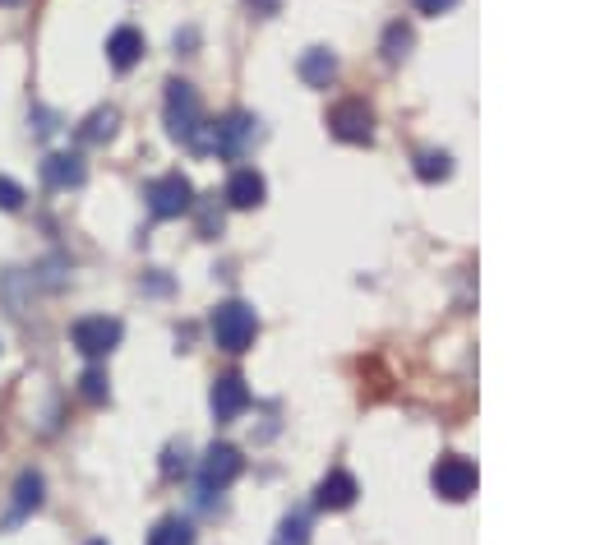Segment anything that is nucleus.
<instances>
[{
  "label": "nucleus",
  "instance_id": "f257e3e1",
  "mask_svg": "<svg viewBox=\"0 0 591 545\" xmlns=\"http://www.w3.org/2000/svg\"><path fill=\"white\" fill-rule=\"evenodd\" d=\"M167 134L176 139V144L194 148V153H208L213 121H204L199 93H194L185 79H171V84H167Z\"/></svg>",
  "mask_w": 591,
  "mask_h": 545
},
{
  "label": "nucleus",
  "instance_id": "f03ea898",
  "mask_svg": "<svg viewBox=\"0 0 591 545\" xmlns=\"http://www.w3.org/2000/svg\"><path fill=\"white\" fill-rule=\"evenodd\" d=\"M254 333H259V319H254V310L245 301H222L213 310V342H218L222 352L241 356L254 342Z\"/></svg>",
  "mask_w": 591,
  "mask_h": 545
},
{
  "label": "nucleus",
  "instance_id": "7ed1b4c3",
  "mask_svg": "<svg viewBox=\"0 0 591 545\" xmlns=\"http://www.w3.org/2000/svg\"><path fill=\"white\" fill-rule=\"evenodd\" d=\"M144 204H148V213H153V218L171 222V218H181V213H190V208H194V185L185 181L181 171H167V176L148 181Z\"/></svg>",
  "mask_w": 591,
  "mask_h": 545
},
{
  "label": "nucleus",
  "instance_id": "20e7f679",
  "mask_svg": "<svg viewBox=\"0 0 591 545\" xmlns=\"http://www.w3.org/2000/svg\"><path fill=\"white\" fill-rule=\"evenodd\" d=\"M70 338L88 361H102V356H111L116 347H121L125 328H121V319H111V315H84V319H74Z\"/></svg>",
  "mask_w": 591,
  "mask_h": 545
},
{
  "label": "nucleus",
  "instance_id": "39448f33",
  "mask_svg": "<svg viewBox=\"0 0 591 545\" xmlns=\"http://www.w3.org/2000/svg\"><path fill=\"white\" fill-rule=\"evenodd\" d=\"M328 130H333V139H342V144H370L374 111L365 107L361 97H347V102H338V107L328 111Z\"/></svg>",
  "mask_w": 591,
  "mask_h": 545
},
{
  "label": "nucleus",
  "instance_id": "423d86ee",
  "mask_svg": "<svg viewBox=\"0 0 591 545\" xmlns=\"http://www.w3.org/2000/svg\"><path fill=\"white\" fill-rule=\"evenodd\" d=\"M254 116L245 111H227L222 121H213V134H208V153H218V158H241L245 148L254 144Z\"/></svg>",
  "mask_w": 591,
  "mask_h": 545
},
{
  "label": "nucleus",
  "instance_id": "0eeeda50",
  "mask_svg": "<svg viewBox=\"0 0 591 545\" xmlns=\"http://www.w3.org/2000/svg\"><path fill=\"white\" fill-rule=\"evenodd\" d=\"M245 472V458L241 449H231V444H213V449L204 453V462H199V485H204V495H213V490H227L236 476Z\"/></svg>",
  "mask_w": 591,
  "mask_h": 545
},
{
  "label": "nucleus",
  "instance_id": "6e6552de",
  "mask_svg": "<svg viewBox=\"0 0 591 545\" xmlns=\"http://www.w3.org/2000/svg\"><path fill=\"white\" fill-rule=\"evenodd\" d=\"M430 485H435L444 499H467L471 490H476V467H471L467 458H458V453H448V458L435 462V472H430Z\"/></svg>",
  "mask_w": 591,
  "mask_h": 545
},
{
  "label": "nucleus",
  "instance_id": "1a4fd4ad",
  "mask_svg": "<svg viewBox=\"0 0 591 545\" xmlns=\"http://www.w3.org/2000/svg\"><path fill=\"white\" fill-rule=\"evenodd\" d=\"M208 407L218 421H236V416L250 407V388H245L241 375H218L213 379V393H208Z\"/></svg>",
  "mask_w": 591,
  "mask_h": 545
},
{
  "label": "nucleus",
  "instance_id": "9d476101",
  "mask_svg": "<svg viewBox=\"0 0 591 545\" xmlns=\"http://www.w3.org/2000/svg\"><path fill=\"white\" fill-rule=\"evenodd\" d=\"M356 495H361V485H356V476L351 472H328L324 481H319V490H314V504L324 513H342L356 504Z\"/></svg>",
  "mask_w": 591,
  "mask_h": 545
},
{
  "label": "nucleus",
  "instance_id": "9b49d317",
  "mask_svg": "<svg viewBox=\"0 0 591 545\" xmlns=\"http://www.w3.org/2000/svg\"><path fill=\"white\" fill-rule=\"evenodd\" d=\"M42 181H47L51 190H79V185L88 181V167L79 153H51V158L42 162Z\"/></svg>",
  "mask_w": 591,
  "mask_h": 545
},
{
  "label": "nucleus",
  "instance_id": "f8f14e48",
  "mask_svg": "<svg viewBox=\"0 0 591 545\" xmlns=\"http://www.w3.org/2000/svg\"><path fill=\"white\" fill-rule=\"evenodd\" d=\"M107 61H111V70H134V65L144 61V33L139 28H116V33L107 37Z\"/></svg>",
  "mask_w": 591,
  "mask_h": 545
},
{
  "label": "nucleus",
  "instance_id": "ddd939ff",
  "mask_svg": "<svg viewBox=\"0 0 591 545\" xmlns=\"http://www.w3.org/2000/svg\"><path fill=\"white\" fill-rule=\"evenodd\" d=\"M268 199V181L259 176L254 167H241V171H231V181H227V204L231 208H259Z\"/></svg>",
  "mask_w": 591,
  "mask_h": 545
},
{
  "label": "nucleus",
  "instance_id": "4468645a",
  "mask_svg": "<svg viewBox=\"0 0 591 545\" xmlns=\"http://www.w3.org/2000/svg\"><path fill=\"white\" fill-rule=\"evenodd\" d=\"M42 499H47V481H42V472H19V481H14V509H10V522L28 518V513L42 509Z\"/></svg>",
  "mask_w": 591,
  "mask_h": 545
},
{
  "label": "nucleus",
  "instance_id": "2eb2a0df",
  "mask_svg": "<svg viewBox=\"0 0 591 545\" xmlns=\"http://www.w3.org/2000/svg\"><path fill=\"white\" fill-rule=\"evenodd\" d=\"M333 74H338V56H333L328 47H310L301 56V79L310 88H328L333 84Z\"/></svg>",
  "mask_w": 591,
  "mask_h": 545
},
{
  "label": "nucleus",
  "instance_id": "dca6fc26",
  "mask_svg": "<svg viewBox=\"0 0 591 545\" xmlns=\"http://www.w3.org/2000/svg\"><path fill=\"white\" fill-rule=\"evenodd\" d=\"M116 130H121V111L97 107V111H88V121L79 125V144H107Z\"/></svg>",
  "mask_w": 591,
  "mask_h": 545
},
{
  "label": "nucleus",
  "instance_id": "f3484780",
  "mask_svg": "<svg viewBox=\"0 0 591 545\" xmlns=\"http://www.w3.org/2000/svg\"><path fill=\"white\" fill-rule=\"evenodd\" d=\"M148 545H194L190 518H162L153 532H148Z\"/></svg>",
  "mask_w": 591,
  "mask_h": 545
},
{
  "label": "nucleus",
  "instance_id": "a211bd4d",
  "mask_svg": "<svg viewBox=\"0 0 591 545\" xmlns=\"http://www.w3.org/2000/svg\"><path fill=\"white\" fill-rule=\"evenodd\" d=\"M273 545H310V522L305 513H287L278 522V532H273Z\"/></svg>",
  "mask_w": 591,
  "mask_h": 545
},
{
  "label": "nucleus",
  "instance_id": "6ab92c4d",
  "mask_svg": "<svg viewBox=\"0 0 591 545\" xmlns=\"http://www.w3.org/2000/svg\"><path fill=\"white\" fill-rule=\"evenodd\" d=\"M448 171H453V158H448V153H421V158H416V176H421V181H448Z\"/></svg>",
  "mask_w": 591,
  "mask_h": 545
},
{
  "label": "nucleus",
  "instance_id": "aec40b11",
  "mask_svg": "<svg viewBox=\"0 0 591 545\" xmlns=\"http://www.w3.org/2000/svg\"><path fill=\"white\" fill-rule=\"evenodd\" d=\"M79 393H84V398H88V402H107V398H111L107 370H97V365H88L84 375H79Z\"/></svg>",
  "mask_w": 591,
  "mask_h": 545
},
{
  "label": "nucleus",
  "instance_id": "412c9836",
  "mask_svg": "<svg viewBox=\"0 0 591 545\" xmlns=\"http://www.w3.org/2000/svg\"><path fill=\"white\" fill-rule=\"evenodd\" d=\"M407 47H411V28L407 24H388V33H384V56L388 61H402Z\"/></svg>",
  "mask_w": 591,
  "mask_h": 545
},
{
  "label": "nucleus",
  "instance_id": "4be33fe9",
  "mask_svg": "<svg viewBox=\"0 0 591 545\" xmlns=\"http://www.w3.org/2000/svg\"><path fill=\"white\" fill-rule=\"evenodd\" d=\"M19 208H24V185L0 176V213H19Z\"/></svg>",
  "mask_w": 591,
  "mask_h": 545
},
{
  "label": "nucleus",
  "instance_id": "5701e85b",
  "mask_svg": "<svg viewBox=\"0 0 591 545\" xmlns=\"http://www.w3.org/2000/svg\"><path fill=\"white\" fill-rule=\"evenodd\" d=\"M56 130H61V121H56V111L33 107V134H37V139H51Z\"/></svg>",
  "mask_w": 591,
  "mask_h": 545
},
{
  "label": "nucleus",
  "instance_id": "b1692460",
  "mask_svg": "<svg viewBox=\"0 0 591 545\" xmlns=\"http://www.w3.org/2000/svg\"><path fill=\"white\" fill-rule=\"evenodd\" d=\"M185 472V449H167L162 458V476H181Z\"/></svg>",
  "mask_w": 591,
  "mask_h": 545
},
{
  "label": "nucleus",
  "instance_id": "393cba45",
  "mask_svg": "<svg viewBox=\"0 0 591 545\" xmlns=\"http://www.w3.org/2000/svg\"><path fill=\"white\" fill-rule=\"evenodd\" d=\"M411 5H416L421 14H448L453 5H458V0H411Z\"/></svg>",
  "mask_w": 591,
  "mask_h": 545
},
{
  "label": "nucleus",
  "instance_id": "a878e982",
  "mask_svg": "<svg viewBox=\"0 0 591 545\" xmlns=\"http://www.w3.org/2000/svg\"><path fill=\"white\" fill-rule=\"evenodd\" d=\"M250 5H254V14H278L282 0H250Z\"/></svg>",
  "mask_w": 591,
  "mask_h": 545
},
{
  "label": "nucleus",
  "instance_id": "bb28decb",
  "mask_svg": "<svg viewBox=\"0 0 591 545\" xmlns=\"http://www.w3.org/2000/svg\"><path fill=\"white\" fill-rule=\"evenodd\" d=\"M0 5H19V0H0Z\"/></svg>",
  "mask_w": 591,
  "mask_h": 545
},
{
  "label": "nucleus",
  "instance_id": "cd10ccee",
  "mask_svg": "<svg viewBox=\"0 0 591 545\" xmlns=\"http://www.w3.org/2000/svg\"><path fill=\"white\" fill-rule=\"evenodd\" d=\"M88 545H107V541H88Z\"/></svg>",
  "mask_w": 591,
  "mask_h": 545
}]
</instances>
